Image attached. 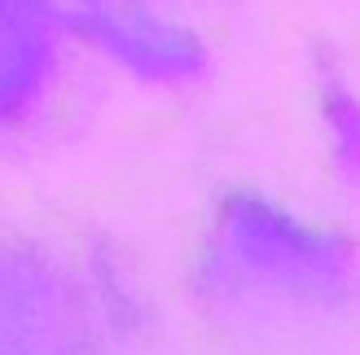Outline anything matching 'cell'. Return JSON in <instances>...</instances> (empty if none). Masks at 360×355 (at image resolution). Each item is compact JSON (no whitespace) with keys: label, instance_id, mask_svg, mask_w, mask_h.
<instances>
[{"label":"cell","instance_id":"obj_1","mask_svg":"<svg viewBox=\"0 0 360 355\" xmlns=\"http://www.w3.org/2000/svg\"><path fill=\"white\" fill-rule=\"evenodd\" d=\"M238 250L259 276L312 303H334L352 281V255L343 241L303 228L268 206H246L238 215Z\"/></svg>","mask_w":360,"mask_h":355},{"label":"cell","instance_id":"obj_2","mask_svg":"<svg viewBox=\"0 0 360 355\" xmlns=\"http://www.w3.org/2000/svg\"><path fill=\"white\" fill-rule=\"evenodd\" d=\"M330 128L338 136V154L347 167H360V105L347 97H334L330 105Z\"/></svg>","mask_w":360,"mask_h":355}]
</instances>
